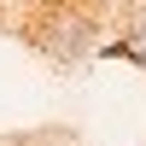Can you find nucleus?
I'll list each match as a JSON object with an SVG mask.
<instances>
[{"instance_id": "obj_1", "label": "nucleus", "mask_w": 146, "mask_h": 146, "mask_svg": "<svg viewBox=\"0 0 146 146\" xmlns=\"http://www.w3.org/2000/svg\"><path fill=\"white\" fill-rule=\"evenodd\" d=\"M35 47H41L47 58H58V64H70V58H82L94 47V23L88 12H70V6H53L41 18V29H35Z\"/></svg>"}, {"instance_id": "obj_2", "label": "nucleus", "mask_w": 146, "mask_h": 146, "mask_svg": "<svg viewBox=\"0 0 146 146\" xmlns=\"http://www.w3.org/2000/svg\"><path fill=\"white\" fill-rule=\"evenodd\" d=\"M117 53H129V58H140V64H146V23H135V29H129V41L117 47Z\"/></svg>"}]
</instances>
